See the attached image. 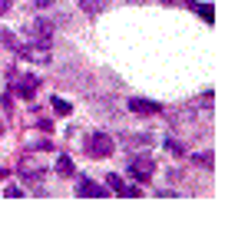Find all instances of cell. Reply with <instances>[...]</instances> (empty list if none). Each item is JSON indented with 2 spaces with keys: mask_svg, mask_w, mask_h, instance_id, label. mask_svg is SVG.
<instances>
[{
  "mask_svg": "<svg viewBox=\"0 0 248 225\" xmlns=\"http://www.w3.org/2000/svg\"><path fill=\"white\" fill-rule=\"evenodd\" d=\"M30 149H50V139H30Z\"/></svg>",
  "mask_w": 248,
  "mask_h": 225,
  "instance_id": "17",
  "label": "cell"
},
{
  "mask_svg": "<svg viewBox=\"0 0 248 225\" xmlns=\"http://www.w3.org/2000/svg\"><path fill=\"white\" fill-rule=\"evenodd\" d=\"M20 176H23V179H27V182H40V179H43V169H33V162H30V159H23V162H20Z\"/></svg>",
  "mask_w": 248,
  "mask_h": 225,
  "instance_id": "8",
  "label": "cell"
},
{
  "mask_svg": "<svg viewBox=\"0 0 248 225\" xmlns=\"http://www.w3.org/2000/svg\"><path fill=\"white\" fill-rule=\"evenodd\" d=\"M166 149H169L172 156H182V146H179L175 139H166Z\"/></svg>",
  "mask_w": 248,
  "mask_h": 225,
  "instance_id": "16",
  "label": "cell"
},
{
  "mask_svg": "<svg viewBox=\"0 0 248 225\" xmlns=\"http://www.w3.org/2000/svg\"><path fill=\"white\" fill-rule=\"evenodd\" d=\"M79 7H83V14L96 17V14H103V10H106V0H79Z\"/></svg>",
  "mask_w": 248,
  "mask_h": 225,
  "instance_id": "9",
  "label": "cell"
},
{
  "mask_svg": "<svg viewBox=\"0 0 248 225\" xmlns=\"http://www.w3.org/2000/svg\"><path fill=\"white\" fill-rule=\"evenodd\" d=\"M53 110H57L60 116H66V112H73V106H70V99H63V96H53Z\"/></svg>",
  "mask_w": 248,
  "mask_h": 225,
  "instance_id": "12",
  "label": "cell"
},
{
  "mask_svg": "<svg viewBox=\"0 0 248 225\" xmlns=\"http://www.w3.org/2000/svg\"><path fill=\"white\" fill-rule=\"evenodd\" d=\"M20 56H27V60H33V63H50V50H46V43H37V47H17Z\"/></svg>",
  "mask_w": 248,
  "mask_h": 225,
  "instance_id": "6",
  "label": "cell"
},
{
  "mask_svg": "<svg viewBox=\"0 0 248 225\" xmlns=\"http://www.w3.org/2000/svg\"><path fill=\"white\" fill-rule=\"evenodd\" d=\"M192 159H195L199 166H205V169H212V162H215V156H212V152H195Z\"/></svg>",
  "mask_w": 248,
  "mask_h": 225,
  "instance_id": "14",
  "label": "cell"
},
{
  "mask_svg": "<svg viewBox=\"0 0 248 225\" xmlns=\"http://www.w3.org/2000/svg\"><path fill=\"white\" fill-rule=\"evenodd\" d=\"M10 7H14V0H0V17H3V14H10Z\"/></svg>",
  "mask_w": 248,
  "mask_h": 225,
  "instance_id": "20",
  "label": "cell"
},
{
  "mask_svg": "<svg viewBox=\"0 0 248 225\" xmlns=\"http://www.w3.org/2000/svg\"><path fill=\"white\" fill-rule=\"evenodd\" d=\"M7 80H14V83H17V96H23V99L37 96V90H40V80H37V76H17V73H7Z\"/></svg>",
  "mask_w": 248,
  "mask_h": 225,
  "instance_id": "2",
  "label": "cell"
},
{
  "mask_svg": "<svg viewBox=\"0 0 248 225\" xmlns=\"http://www.w3.org/2000/svg\"><path fill=\"white\" fill-rule=\"evenodd\" d=\"M106 186L113 189V192H123V179H119V176H116V172H113V176L106 179Z\"/></svg>",
  "mask_w": 248,
  "mask_h": 225,
  "instance_id": "15",
  "label": "cell"
},
{
  "mask_svg": "<svg viewBox=\"0 0 248 225\" xmlns=\"http://www.w3.org/2000/svg\"><path fill=\"white\" fill-rule=\"evenodd\" d=\"M27 37L33 40V43H50V37H53V23H50V20H33V23L27 27Z\"/></svg>",
  "mask_w": 248,
  "mask_h": 225,
  "instance_id": "3",
  "label": "cell"
},
{
  "mask_svg": "<svg viewBox=\"0 0 248 225\" xmlns=\"http://www.w3.org/2000/svg\"><path fill=\"white\" fill-rule=\"evenodd\" d=\"M3 195H14V199H20V195H27V192H23V189H17V186H7V189H3Z\"/></svg>",
  "mask_w": 248,
  "mask_h": 225,
  "instance_id": "18",
  "label": "cell"
},
{
  "mask_svg": "<svg viewBox=\"0 0 248 225\" xmlns=\"http://www.w3.org/2000/svg\"><path fill=\"white\" fill-rule=\"evenodd\" d=\"M57 172L60 176H73V159H70V156H60L57 159Z\"/></svg>",
  "mask_w": 248,
  "mask_h": 225,
  "instance_id": "11",
  "label": "cell"
},
{
  "mask_svg": "<svg viewBox=\"0 0 248 225\" xmlns=\"http://www.w3.org/2000/svg\"><path fill=\"white\" fill-rule=\"evenodd\" d=\"M0 132H3V119H0Z\"/></svg>",
  "mask_w": 248,
  "mask_h": 225,
  "instance_id": "21",
  "label": "cell"
},
{
  "mask_svg": "<svg viewBox=\"0 0 248 225\" xmlns=\"http://www.w3.org/2000/svg\"><path fill=\"white\" fill-rule=\"evenodd\" d=\"M129 176L146 182V179L153 176V159H149V156H136L133 162H129Z\"/></svg>",
  "mask_w": 248,
  "mask_h": 225,
  "instance_id": "5",
  "label": "cell"
},
{
  "mask_svg": "<svg viewBox=\"0 0 248 225\" xmlns=\"http://www.w3.org/2000/svg\"><path fill=\"white\" fill-rule=\"evenodd\" d=\"M119 195H129V199H136V195H142V192H139V186H129V189H123Z\"/></svg>",
  "mask_w": 248,
  "mask_h": 225,
  "instance_id": "19",
  "label": "cell"
},
{
  "mask_svg": "<svg viewBox=\"0 0 248 225\" xmlns=\"http://www.w3.org/2000/svg\"><path fill=\"white\" fill-rule=\"evenodd\" d=\"M129 110L136 112V116H155V112H162V106L159 103H153V99H129Z\"/></svg>",
  "mask_w": 248,
  "mask_h": 225,
  "instance_id": "7",
  "label": "cell"
},
{
  "mask_svg": "<svg viewBox=\"0 0 248 225\" xmlns=\"http://www.w3.org/2000/svg\"><path fill=\"white\" fill-rule=\"evenodd\" d=\"M113 149H116V143L106 132H93V136L86 139V156H93V159H106Z\"/></svg>",
  "mask_w": 248,
  "mask_h": 225,
  "instance_id": "1",
  "label": "cell"
},
{
  "mask_svg": "<svg viewBox=\"0 0 248 225\" xmlns=\"http://www.w3.org/2000/svg\"><path fill=\"white\" fill-rule=\"evenodd\" d=\"M195 10L202 14V20H205V23H212V20H215V10H212V3H195Z\"/></svg>",
  "mask_w": 248,
  "mask_h": 225,
  "instance_id": "13",
  "label": "cell"
},
{
  "mask_svg": "<svg viewBox=\"0 0 248 225\" xmlns=\"http://www.w3.org/2000/svg\"><path fill=\"white\" fill-rule=\"evenodd\" d=\"M149 143H153V136H129V139H126L129 149H146Z\"/></svg>",
  "mask_w": 248,
  "mask_h": 225,
  "instance_id": "10",
  "label": "cell"
},
{
  "mask_svg": "<svg viewBox=\"0 0 248 225\" xmlns=\"http://www.w3.org/2000/svg\"><path fill=\"white\" fill-rule=\"evenodd\" d=\"M77 195H83V199H106L109 192L99 186V182H93V179H86V176H83V179L77 182Z\"/></svg>",
  "mask_w": 248,
  "mask_h": 225,
  "instance_id": "4",
  "label": "cell"
}]
</instances>
